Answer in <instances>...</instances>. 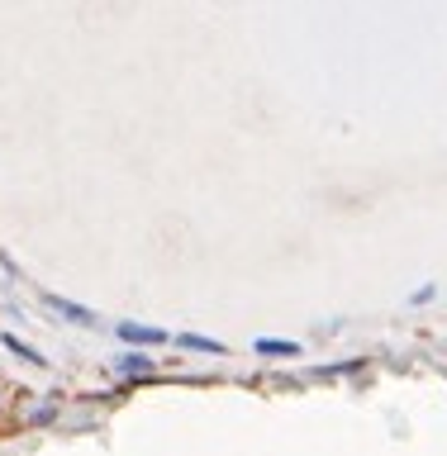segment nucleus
Returning a JSON list of instances; mask_svg holds the SVG:
<instances>
[{
	"label": "nucleus",
	"mask_w": 447,
	"mask_h": 456,
	"mask_svg": "<svg viewBox=\"0 0 447 456\" xmlns=\"http://www.w3.org/2000/svg\"><path fill=\"white\" fill-rule=\"evenodd\" d=\"M48 305H53V314H62V319H71V323H81V328H91V323H95V314H91V309H81L77 299L48 295Z\"/></svg>",
	"instance_id": "nucleus-1"
},
{
	"label": "nucleus",
	"mask_w": 447,
	"mask_h": 456,
	"mask_svg": "<svg viewBox=\"0 0 447 456\" xmlns=\"http://www.w3.org/2000/svg\"><path fill=\"white\" fill-rule=\"evenodd\" d=\"M114 333H120L124 342H134V347H143V342H167L162 328H148V323H120Z\"/></svg>",
	"instance_id": "nucleus-2"
},
{
	"label": "nucleus",
	"mask_w": 447,
	"mask_h": 456,
	"mask_svg": "<svg viewBox=\"0 0 447 456\" xmlns=\"http://www.w3.org/2000/svg\"><path fill=\"white\" fill-rule=\"evenodd\" d=\"M177 347H186V352H205V356H224V352H228L219 338H200V333H177Z\"/></svg>",
	"instance_id": "nucleus-3"
},
{
	"label": "nucleus",
	"mask_w": 447,
	"mask_h": 456,
	"mask_svg": "<svg viewBox=\"0 0 447 456\" xmlns=\"http://www.w3.org/2000/svg\"><path fill=\"white\" fill-rule=\"evenodd\" d=\"M120 376H153V356L148 352H124L120 362H114Z\"/></svg>",
	"instance_id": "nucleus-4"
},
{
	"label": "nucleus",
	"mask_w": 447,
	"mask_h": 456,
	"mask_svg": "<svg viewBox=\"0 0 447 456\" xmlns=\"http://www.w3.org/2000/svg\"><path fill=\"white\" fill-rule=\"evenodd\" d=\"M252 347L262 352V356H286V362H291V356H300V342H291V338H257Z\"/></svg>",
	"instance_id": "nucleus-5"
},
{
	"label": "nucleus",
	"mask_w": 447,
	"mask_h": 456,
	"mask_svg": "<svg viewBox=\"0 0 447 456\" xmlns=\"http://www.w3.org/2000/svg\"><path fill=\"white\" fill-rule=\"evenodd\" d=\"M0 342H5V347H10L14 356H24V362H34V366H48V362H43V356H38L34 347H24V342L14 338V333H0Z\"/></svg>",
	"instance_id": "nucleus-6"
},
{
	"label": "nucleus",
	"mask_w": 447,
	"mask_h": 456,
	"mask_svg": "<svg viewBox=\"0 0 447 456\" xmlns=\"http://www.w3.org/2000/svg\"><path fill=\"white\" fill-rule=\"evenodd\" d=\"M424 299H434V285H419V290L410 295V305H424Z\"/></svg>",
	"instance_id": "nucleus-7"
}]
</instances>
